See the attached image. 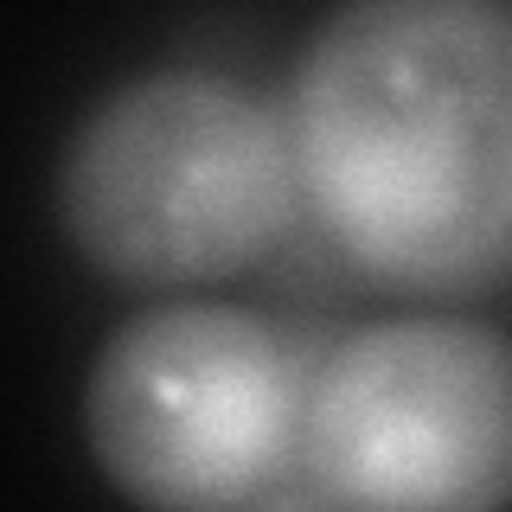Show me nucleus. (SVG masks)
Listing matches in <instances>:
<instances>
[{"label": "nucleus", "mask_w": 512, "mask_h": 512, "mask_svg": "<svg viewBox=\"0 0 512 512\" xmlns=\"http://www.w3.org/2000/svg\"><path fill=\"white\" fill-rule=\"evenodd\" d=\"M301 205L384 295L468 301L512 282V13L359 0L288 77Z\"/></svg>", "instance_id": "f257e3e1"}, {"label": "nucleus", "mask_w": 512, "mask_h": 512, "mask_svg": "<svg viewBox=\"0 0 512 512\" xmlns=\"http://www.w3.org/2000/svg\"><path fill=\"white\" fill-rule=\"evenodd\" d=\"M301 212L288 103L224 71H141L96 96L58 154V224L122 288L256 269Z\"/></svg>", "instance_id": "f03ea898"}, {"label": "nucleus", "mask_w": 512, "mask_h": 512, "mask_svg": "<svg viewBox=\"0 0 512 512\" xmlns=\"http://www.w3.org/2000/svg\"><path fill=\"white\" fill-rule=\"evenodd\" d=\"M308 365L237 301H160L90 359L84 442L141 512H244L301 461Z\"/></svg>", "instance_id": "7ed1b4c3"}, {"label": "nucleus", "mask_w": 512, "mask_h": 512, "mask_svg": "<svg viewBox=\"0 0 512 512\" xmlns=\"http://www.w3.org/2000/svg\"><path fill=\"white\" fill-rule=\"evenodd\" d=\"M301 461L340 512H500L512 500V333L391 314L314 359Z\"/></svg>", "instance_id": "20e7f679"}, {"label": "nucleus", "mask_w": 512, "mask_h": 512, "mask_svg": "<svg viewBox=\"0 0 512 512\" xmlns=\"http://www.w3.org/2000/svg\"><path fill=\"white\" fill-rule=\"evenodd\" d=\"M244 512H340V500H333V493L308 474V461H295V468H288L276 487L256 493Z\"/></svg>", "instance_id": "39448f33"}]
</instances>
